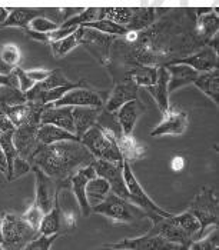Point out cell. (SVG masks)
I'll return each instance as SVG.
<instances>
[{"label":"cell","mask_w":219,"mask_h":250,"mask_svg":"<svg viewBox=\"0 0 219 250\" xmlns=\"http://www.w3.org/2000/svg\"><path fill=\"white\" fill-rule=\"evenodd\" d=\"M93 160V156L80 142L65 140L40 147L32 163L56 182L69 185V179L76 170L90 165Z\"/></svg>","instance_id":"cell-1"},{"label":"cell","mask_w":219,"mask_h":250,"mask_svg":"<svg viewBox=\"0 0 219 250\" xmlns=\"http://www.w3.org/2000/svg\"><path fill=\"white\" fill-rule=\"evenodd\" d=\"M80 143L89 150L95 160L123 162L115 136L98 125H95L85 135L80 136Z\"/></svg>","instance_id":"cell-2"},{"label":"cell","mask_w":219,"mask_h":250,"mask_svg":"<svg viewBox=\"0 0 219 250\" xmlns=\"http://www.w3.org/2000/svg\"><path fill=\"white\" fill-rule=\"evenodd\" d=\"M3 228V245L4 250H22L27 243L35 240L40 233L30 228L22 216L6 213L1 219Z\"/></svg>","instance_id":"cell-3"},{"label":"cell","mask_w":219,"mask_h":250,"mask_svg":"<svg viewBox=\"0 0 219 250\" xmlns=\"http://www.w3.org/2000/svg\"><path fill=\"white\" fill-rule=\"evenodd\" d=\"M123 179H125L126 189L129 192L131 203L142 209L152 222L158 220L160 217H171L172 216V213L163 210L146 194L142 185L139 183V180L136 179V176L133 173L131 163H128V162H123Z\"/></svg>","instance_id":"cell-4"},{"label":"cell","mask_w":219,"mask_h":250,"mask_svg":"<svg viewBox=\"0 0 219 250\" xmlns=\"http://www.w3.org/2000/svg\"><path fill=\"white\" fill-rule=\"evenodd\" d=\"M92 212L99 213L113 222H120V223H135L138 220L148 217L146 213L138 206L132 205L131 202L122 199L113 193H109L108 197L100 205L92 208Z\"/></svg>","instance_id":"cell-5"},{"label":"cell","mask_w":219,"mask_h":250,"mask_svg":"<svg viewBox=\"0 0 219 250\" xmlns=\"http://www.w3.org/2000/svg\"><path fill=\"white\" fill-rule=\"evenodd\" d=\"M188 212H191L200 223L202 234L211 226L218 225V196L214 189L205 188L191 202Z\"/></svg>","instance_id":"cell-6"},{"label":"cell","mask_w":219,"mask_h":250,"mask_svg":"<svg viewBox=\"0 0 219 250\" xmlns=\"http://www.w3.org/2000/svg\"><path fill=\"white\" fill-rule=\"evenodd\" d=\"M76 33L79 38V44H83L85 49L103 66H109V63H110V47L115 42V38L99 33L93 29L82 27V26L78 27Z\"/></svg>","instance_id":"cell-7"},{"label":"cell","mask_w":219,"mask_h":250,"mask_svg":"<svg viewBox=\"0 0 219 250\" xmlns=\"http://www.w3.org/2000/svg\"><path fill=\"white\" fill-rule=\"evenodd\" d=\"M32 170L35 172V176H36V200H35V205L43 212V214H46L53 209L62 186L66 188L69 185L56 182L55 179L49 177L47 174H44L40 169L35 167V166H32Z\"/></svg>","instance_id":"cell-8"},{"label":"cell","mask_w":219,"mask_h":250,"mask_svg":"<svg viewBox=\"0 0 219 250\" xmlns=\"http://www.w3.org/2000/svg\"><path fill=\"white\" fill-rule=\"evenodd\" d=\"M92 166L96 172V176L105 179L109 186L110 193L119 196L122 199L131 202L129 192L123 179V162H105V160H93Z\"/></svg>","instance_id":"cell-9"},{"label":"cell","mask_w":219,"mask_h":250,"mask_svg":"<svg viewBox=\"0 0 219 250\" xmlns=\"http://www.w3.org/2000/svg\"><path fill=\"white\" fill-rule=\"evenodd\" d=\"M39 127V123L27 122L13 132V145L18 150V154L26 159L30 165L35 154L39 152L40 147H43L38 140Z\"/></svg>","instance_id":"cell-10"},{"label":"cell","mask_w":219,"mask_h":250,"mask_svg":"<svg viewBox=\"0 0 219 250\" xmlns=\"http://www.w3.org/2000/svg\"><path fill=\"white\" fill-rule=\"evenodd\" d=\"M106 249H126V250H182L183 246L171 243L160 236L143 234L135 239H123L118 243L105 245Z\"/></svg>","instance_id":"cell-11"},{"label":"cell","mask_w":219,"mask_h":250,"mask_svg":"<svg viewBox=\"0 0 219 250\" xmlns=\"http://www.w3.org/2000/svg\"><path fill=\"white\" fill-rule=\"evenodd\" d=\"M163 119L159 125L151 132V136L159 137V136H179L185 133L189 125V119L186 112H183L179 107H171L162 113Z\"/></svg>","instance_id":"cell-12"},{"label":"cell","mask_w":219,"mask_h":250,"mask_svg":"<svg viewBox=\"0 0 219 250\" xmlns=\"http://www.w3.org/2000/svg\"><path fill=\"white\" fill-rule=\"evenodd\" d=\"M105 99L100 93L86 89V87H76L69 90L63 97H60L56 103H53V107H103Z\"/></svg>","instance_id":"cell-13"},{"label":"cell","mask_w":219,"mask_h":250,"mask_svg":"<svg viewBox=\"0 0 219 250\" xmlns=\"http://www.w3.org/2000/svg\"><path fill=\"white\" fill-rule=\"evenodd\" d=\"M168 64H186L197 70L198 73H208L218 69V53L209 46H203L198 52H194L188 56L175 59Z\"/></svg>","instance_id":"cell-14"},{"label":"cell","mask_w":219,"mask_h":250,"mask_svg":"<svg viewBox=\"0 0 219 250\" xmlns=\"http://www.w3.org/2000/svg\"><path fill=\"white\" fill-rule=\"evenodd\" d=\"M93 177H96V172H95V169H93V166L90 163V165H86V166L80 167L79 170H76V173L69 179V186H70L72 192H73L76 200H78L80 213L85 217H88L92 213V209H90V206L88 203V199H86V185Z\"/></svg>","instance_id":"cell-15"},{"label":"cell","mask_w":219,"mask_h":250,"mask_svg":"<svg viewBox=\"0 0 219 250\" xmlns=\"http://www.w3.org/2000/svg\"><path fill=\"white\" fill-rule=\"evenodd\" d=\"M152 229L148 231V234H153V236H160L163 237L165 240L171 242V243H175V245H179L183 248H189L192 240L191 237L182 230L180 228H178L172 220L171 217H160L158 220L152 222Z\"/></svg>","instance_id":"cell-16"},{"label":"cell","mask_w":219,"mask_h":250,"mask_svg":"<svg viewBox=\"0 0 219 250\" xmlns=\"http://www.w3.org/2000/svg\"><path fill=\"white\" fill-rule=\"evenodd\" d=\"M72 112H73V107H69V106L53 107L52 104H47L40 117V125H52L72 135H76Z\"/></svg>","instance_id":"cell-17"},{"label":"cell","mask_w":219,"mask_h":250,"mask_svg":"<svg viewBox=\"0 0 219 250\" xmlns=\"http://www.w3.org/2000/svg\"><path fill=\"white\" fill-rule=\"evenodd\" d=\"M138 86L129 80V79H123V82H119L109 97L105 100V110L109 113H115L120 106H123L125 103L131 102V100H138Z\"/></svg>","instance_id":"cell-18"},{"label":"cell","mask_w":219,"mask_h":250,"mask_svg":"<svg viewBox=\"0 0 219 250\" xmlns=\"http://www.w3.org/2000/svg\"><path fill=\"white\" fill-rule=\"evenodd\" d=\"M145 112V106L138 100H131L128 103H125L123 106H120L119 109L113 113L118 123H119L120 129L123 132V135L131 136L133 132V127L139 119V116Z\"/></svg>","instance_id":"cell-19"},{"label":"cell","mask_w":219,"mask_h":250,"mask_svg":"<svg viewBox=\"0 0 219 250\" xmlns=\"http://www.w3.org/2000/svg\"><path fill=\"white\" fill-rule=\"evenodd\" d=\"M219 18L218 12H212V9H199L198 19L195 23V35L202 43H208L209 39L218 35Z\"/></svg>","instance_id":"cell-20"},{"label":"cell","mask_w":219,"mask_h":250,"mask_svg":"<svg viewBox=\"0 0 219 250\" xmlns=\"http://www.w3.org/2000/svg\"><path fill=\"white\" fill-rule=\"evenodd\" d=\"M160 67H165L169 73V83H168L169 93H174L175 90H178L183 86L194 84V82L199 76L197 70H194L192 67L186 64H166Z\"/></svg>","instance_id":"cell-21"},{"label":"cell","mask_w":219,"mask_h":250,"mask_svg":"<svg viewBox=\"0 0 219 250\" xmlns=\"http://www.w3.org/2000/svg\"><path fill=\"white\" fill-rule=\"evenodd\" d=\"M113 136H115V140H116V145L119 147V152L122 154L123 162L133 163V162L139 160L140 157H143L145 153H146V146L139 143L132 135H123V132L120 130Z\"/></svg>","instance_id":"cell-22"},{"label":"cell","mask_w":219,"mask_h":250,"mask_svg":"<svg viewBox=\"0 0 219 250\" xmlns=\"http://www.w3.org/2000/svg\"><path fill=\"white\" fill-rule=\"evenodd\" d=\"M168 83H169V73L165 67H158V79L156 83L146 87V90L151 93V96L155 99L158 107L162 113H165L169 109V92H168Z\"/></svg>","instance_id":"cell-23"},{"label":"cell","mask_w":219,"mask_h":250,"mask_svg":"<svg viewBox=\"0 0 219 250\" xmlns=\"http://www.w3.org/2000/svg\"><path fill=\"white\" fill-rule=\"evenodd\" d=\"M103 107H73V123L76 136L80 139L90 127H93L98 122L100 112Z\"/></svg>","instance_id":"cell-24"},{"label":"cell","mask_w":219,"mask_h":250,"mask_svg":"<svg viewBox=\"0 0 219 250\" xmlns=\"http://www.w3.org/2000/svg\"><path fill=\"white\" fill-rule=\"evenodd\" d=\"M6 21L0 27H22L27 29L29 23L39 16H47V9H10Z\"/></svg>","instance_id":"cell-25"},{"label":"cell","mask_w":219,"mask_h":250,"mask_svg":"<svg viewBox=\"0 0 219 250\" xmlns=\"http://www.w3.org/2000/svg\"><path fill=\"white\" fill-rule=\"evenodd\" d=\"M38 140L42 146H49L58 142H65V140H73V142H80V139L76 135H72L60 127L52 126V125H40L38 130Z\"/></svg>","instance_id":"cell-26"},{"label":"cell","mask_w":219,"mask_h":250,"mask_svg":"<svg viewBox=\"0 0 219 250\" xmlns=\"http://www.w3.org/2000/svg\"><path fill=\"white\" fill-rule=\"evenodd\" d=\"M126 79L132 80L138 87H149V86L156 83L158 67H155V66H145V64L132 66L131 70L126 75Z\"/></svg>","instance_id":"cell-27"},{"label":"cell","mask_w":219,"mask_h":250,"mask_svg":"<svg viewBox=\"0 0 219 250\" xmlns=\"http://www.w3.org/2000/svg\"><path fill=\"white\" fill-rule=\"evenodd\" d=\"M171 220L180 228L182 230L185 231L189 237H191V240L192 242H197V240H199L203 237V234H202V229H200V223L199 220L192 214L191 212H183L180 213V214H172L171 216Z\"/></svg>","instance_id":"cell-28"},{"label":"cell","mask_w":219,"mask_h":250,"mask_svg":"<svg viewBox=\"0 0 219 250\" xmlns=\"http://www.w3.org/2000/svg\"><path fill=\"white\" fill-rule=\"evenodd\" d=\"M109 193H110V186L105 179L96 176L92 180H89L86 185V199L90 209L100 205L108 197Z\"/></svg>","instance_id":"cell-29"},{"label":"cell","mask_w":219,"mask_h":250,"mask_svg":"<svg viewBox=\"0 0 219 250\" xmlns=\"http://www.w3.org/2000/svg\"><path fill=\"white\" fill-rule=\"evenodd\" d=\"M194 84L199 89L202 93H205L209 99L219 103V70L215 69L208 73H200L198 79L194 82Z\"/></svg>","instance_id":"cell-30"},{"label":"cell","mask_w":219,"mask_h":250,"mask_svg":"<svg viewBox=\"0 0 219 250\" xmlns=\"http://www.w3.org/2000/svg\"><path fill=\"white\" fill-rule=\"evenodd\" d=\"M156 19V10L152 7H136L133 9L132 19L126 26L128 32H143L149 29Z\"/></svg>","instance_id":"cell-31"},{"label":"cell","mask_w":219,"mask_h":250,"mask_svg":"<svg viewBox=\"0 0 219 250\" xmlns=\"http://www.w3.org/2000/svg\"><path fill=\"white\" fill-rule=\"evenodd\" d=\"M60 226H62V210H60L59 196H58L53 209L43 216V219H42V222H40L39 233L42 236L59 234Z\"/></svg>","instance_id":"cell-32"},{"label":"cell","mask_w":219,"mask_h":250,"mask_svg":"<svg viewBox=\"0 0 219 250\" xmlns=\"http://www.w3.org/2000/svg\"><path fill=\"white\" fill-rule=\"evenodd\" d=\"M96 20H102V9H96V7H90V9H83L82 12H79L78 15L67 18V20H65L60 27H79L83 26L86 23H92Z\"/></svg>","instance_id":"cell-33"},{"label":"cell","mask_w":219,"mask_h":250,"mask_svg":"<svg viewBox=\"0 0 219 250\" xmlns=\"http://www.w3.org/2000/svg\"><path fill=\"white\" fill-rule=\"evenodd\" d=\"M82 27H86V29H93L99 33H103V35H108V36H125L128 33V29L120 26V24H116L110 20L102 19L96 20V21H92V23H86L83 24Z\"/></svg>","instance_id":"cell-34"},{"label":"cell","mask_w":219,"mask_h":250,"mask_svg":"<svg viewBox=\"0 0 219 250\" xmlns=\"http://www.w3.org/2000/svg\"><path fill=\"white\" fill-rule=\"evenodd\" d=\"M75 83L69 82L66 77L60 73L59 70H53L50 73V76L46 77L44 80H42L39 83H36L30 92H46V90H52V89H56V87H63V86H72Z\"/></svg>","instance_id":"cell-35"},{"label":"cell","mask_w":219,"mask_h":250,"mask_svg":"<svg viewBox=\"0 0 219 250\" xmlns=\"http://www.w3.org/2000/svg\"><path fill=\"white\" fill-rule=\"evenodd\" d=\"M133 9L131 7H105L102 9V19L110 20L116 24L126 27L132 19Z\"/></svg>","instance_id":"cell-36"},{"label":"cell","mask_w":219,"mask_h":250,"mask_svg":"<svg viewBox=\"0 0 219 250\" xmlns=\"http://www.w3.org/2000/svg\"><path fill=\"white\" fill-rule=\"evenodd\" d=\"M79 44V38H78V33H72L70 36L67 38L62 39V40H58V42H53L50 43L52 46V52L55 55V58H63L66 56L69 52H72L76 46Z\"/></svg>","instance_id":"cell-37"},{"label":"cell","mask_w":219,"mask_h":250,"mask_svg":"<svg viewBox=\"0 0 219 250\" xmlns=\"http://www.w3.org/2000/svg\"><path fill=\"white\" fill-rule=\"evenodd\" d=\"M26 95L20 92L18 87H9V86H1L0 87V104H7V106H16V104H24Z\"/></svg>","instance_id":"cell-38"},{"label":"cell","mask_w":219,"mask_h":250,"mask_svg":"<svg viewBox=\"0 0 219 250\" xmlns=\"http://www.w3.org/2000/svg\"><path fill=\"white\" fill-rule=\"evenodd\" d=\"M0 60L3 63H6L7 66L16 69L19 67L20 60H22V53L20 49L13 44V43H7V44H1L0 46Z\"/></svg>","instance_id":"cell-39"},{"label":"cell","mask_w":219,"mask_h":250,"mask_svg":"<svg viewBox=\"0 0 219 250\" xmlns=\"http://www.w3.org/2000/svg\"><path fill=\"white\" fill-rule=\"evenodd\" d=\"M60 26L58 23L52 21L50 19H47L46 16H39L36 19H33L30 23H29V30L32 32H36V33H40V35H49L55 30H58Z\"/></svg>","instance_id":"cell-40"},{"label":"cell","mask_w":219,"mask_h":250,"mask_svg":"<svg viewBox=\"0 0 219 250\" xmlns=\"http://www.w3.org/2000/svg\"><path fill=\"white\" fill-rule=\"evenodd\" d=\"M188 250H219L218 229H214V233L211 230V233L205 239L192 242Z\"/></svg>","instance_id":"cell-41"},{"label":"cell","mask_w":219,"mask_h":250,"mask_svg":"<svg viewBox=\"0 0 219 250\" xmlns=\"http://www.w3.org/2000/svg\"><path fill=\"white\" fill-rule=\"evenodd\" d=\"M59 234H52V236H38L35 240L27 243L22 250H50L52 245L58 239Z\"/></svg>","instance_id":"cell-42"},{"label":"cell","mask_w":219,"mask_h":250,"mask_svg":"<svg viewBox=\"0 0 219 250\" xmlns=\"http://www.w3.org/2000/svg\"><path fill=\"white\" fill-rule=\"evenodd\" d=\"M43 212L40 210L39 208L33 203L26 212L22 214V217H23V220L30 226V228H33L35 230L39 231L40 228V222H42V219H43Z\"/></svg>","instance_id":"cell-43"},{"label":"cell","mask_w":219,"mask_h":250,"mask_svg":"<svg viewBox=\"0 0 219 250\" xmlns=\"http://www.w3.org/2000/svg\"><path fill=\"white\" fill-rule=\"evenodd\" d=\"M29 172H32V165L26 160V159H23V157H20L18 156L15 160H13V167H12V180L13 179H19L22 176H24L26 173H29Z\"/></svg>","instance_id":"cell-44"},{"label":"cell","mask_w":219,"mask_h":250,"mask_svg":"<svg viewBox=\"0 0 219 250\" xmlns=\"http://www.w3.org/2000/svg\"><path fill=\"white\" fill-rule=\"evenodd\" d=\"M13 73L16 75V77H18L19 90L20 92H23V93H27V92H29V90L36 84L30 77L27 76L26 70H23V69H20V67H16V69L13 70Z\"/></svg>","instance_id":"cell-45"},{"label":"cell","mask_w":219,"mask_h":250,"mask_svg":"<svg viewBox=\"0 0 219 250\" xmlns=\"http://www.w3.org/2000/svg\"><path fill=\"white\" fill-rule=\"evenodd\" d=\"M26 73H27V76L30 77L35 83H39L42 80H44L46 77L50 76L52 70H46V69H32V70H27Z\"/></svg>","instance_id":"cell-46"},{"label":"cell","mask_w":219,"mask_h":250,"mask_svg":"<svg viewBox=\"0 0 219 250\" xmlns=\"http://www.w3.org/2000/svg\"><path fill=\"white\" fill-rule=\"evenodd\" d=\"M15 130H16V127L13 126L10 119L0 109V132L1 133H7V132H15Z\"/></svg>","instance_id":"cell-47"},{"label":"cell","mask_w":219,"mask_h":250,"mask_svg":"<svg viewBox=\"0 0 219 250\" xmlns=\"http://www.w3.org/2000/svg\"><path fill=\"white\" fill-rule=\"evenodd\" d=\"M1 86H9V87H18V89H19L16 75H15L13 72H12L10 75H7V76L0 75V87H1Z\"/></svg>","instance_id":"cell-48"},{"label":"cell","mask_w":219,"mask_h":250,"mask_svg":"<svg viewBox=\"0 0 219 250\" xmlns=\"http://www.w3.org/2000/svg\"><path fill=\"white\" fill-rule=\"evenodd\" d=\"M186 166V162L182 156H174L171 160V169L174 172H182Z\"/></svg>","instance_id":"cell-49"},{"label":"cell","mask_w":219,"mask_h":250,"mask_svg":"<svg viewBox=\"0 0 219 250\" xmlns=\"http://www.w3.org/2000/svg\"><path fill=\"white\" fill-rule=\"evenodd\" d=\"M0 170L1 173L7 174V162H6V156L3 153L1 147H0Z\"/></svg>","instance_id":"cell-50"},{"label":"cell","mask_w":219,"mask_h":250,"mask_svg":"<svg viewBox=\"0 0 219 250\" xmlns=\"http://www.w3.org/2000/svg\"><path fill=\"white\" fill-rule=\"evenodd\" d=\"M7 16H9V10H7V9H1V7H0V26L6 21Z\"/></svg>","instance_id":"cell-51"},{"label":"cell","mask_w":219,"mask_h":250,"mask_svg":"<svg viewBox=\"0 0 219 250\" xmlns=\"http://www.w3.org/2000/svg\"><path fill=\"white\" fill-rule=\"evenodd\" d=\"M1 219H3V214L0 216V246L3 245V228H1Z\"/></svg>","instance_id":"cell-52"},{"label":"cell","mask_w":219,"mask_h":250,"mask_svg":"<svg viewBox=\"0 0 219 250\" xmlns=\"http://www.w3.org/2000/svg\"><path fill=\"white\" fill-rule=\"evenodd\" d=\"M110 250V249H109ZM112 250H126V249H112Z\"/></svg>","instance_id":"cell-53"},{"label":"cell","mask_w":219,"mask_h":250,"mask_svg":"<svg viewBox=\"0 0 219 250\" xmlns=\"http://www.w3.org/2000/svg\"><path fill=\"white\" fill-rule=\"evenodd\" d=\"M182 250H188V248H183V249H182Z\"/></svg>","instance_id":"cell-54"},{"label":"cell","mask_w":219,"mask_h":250,"mask_svg":"<svg viewBox=\"0 0 219 250\" xmlns=\"http://www.w3.org/2000/svg\"><path fill=\"white\" fill-rule=\"evenodd\" d=\"M0 250H4V249H3V248H1V246H0Z\"/></svg>","instance_id":"cell-55"},{"label":"cell","mask_w":219,"mask_h":250,"mask_svg":"<svg viewBox=\"0 0 219 250\" xmlns=\"http://www.w3.org/2000/svg\"><path fill=\"white\" fill-rule=\"evenodd\" d=\"M0 135H1V132H0Z\"/></svg>","instance_id":"cell-56"}]
</instances>
